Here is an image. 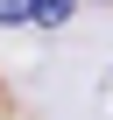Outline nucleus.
Instances as JSON below:
<instances>
[{
    "label": "nucleus",
    "mask_w": 113,
    "mask_h": 120,
    "mask_svg": "<svg viewBox=\"0 0 113 120\" xmlns=\"http://www.w3.org/2000/svg\"><path fill=\"white\" fill-rule=\"evenodd\" d=\"M28 21H35V28H64V21H71V0H35Z\"/></svg>",
    "instance_id": "nucleus-1"
},
{
    "label": "nucleus",
    "mask_w": 113,
    "mask_h": 120,
    "mask_svg": "<svg viewBox=\"0 0 113 120\" xmlns=\"http://www.w3.org/2000/svg\"><path fill=\"white\" fill-rule=\"evenodd\" d=\"M35 14V0H0V21H28Z\"/></svg>",
    "instance_id": "nucleus-2"
}]
</instances>
